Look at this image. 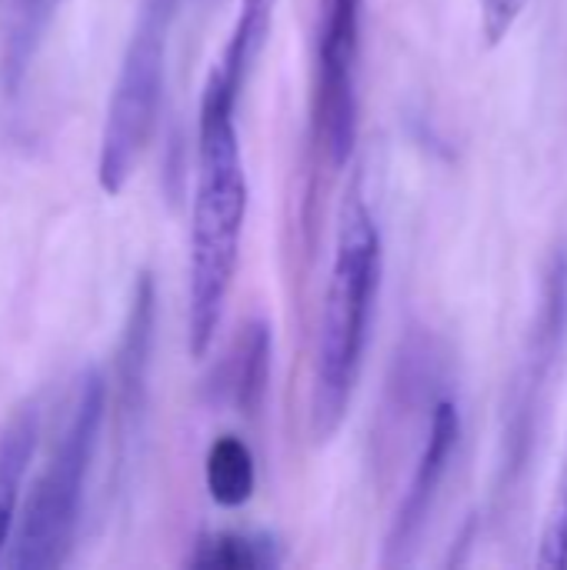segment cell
Segmentation results:
<instances>
[{"instance_id": "cell-1", "label": "cell", "mask_w": 567, "mask_h": 570, "mask_svg": "<svg viewBox=\"0 0 567 570\" xmlns=\"http://www.w3.org/2000/svg\"><path fill=\"white\" fill-rule=\"evenodd\" d=\"M237 94L207 73L197 107V180L187 257V347L204 357L224 321L247 220V170L237 134Z\"/></svg>"}, {"instance_id": "cell-2", "label": "cell", "mask_w": 567, "mask_h": 570, "mask_svg": "<svg viewBox=\"0 0 567 570\" xmlns=\"http://www.w3.org/2000/svg\"><path fill=\"white\" fill-rule=\"evenodd\" d=\"M381 230L358 187L348 190L338 214L334 264L324 291L317 344H314V377H311V434L317 444H328L351 407L371 321L381 291Z\"/></svg>"}, {"instance_id": "cell-3", "label": "cell", "mask_w": 567, "mask_h": 570, "mask_svg": "<svg viewBox=\"0 0 567 570\" xmlns=\"http://www.w3.org/2000/svg\"><path fill=\"white\" fill-rule=\"evenodd\" d=\"M107 417V377L90 367L80 374L63 431L57 434L30 498L20 504L10 541L0 554L10 570L63 568L74 554L84 488Z\"/></svg>"}, {"instance_id": "cell-4", "label": "cell", "mask_w": 567, "mask_h": 570, "mask_svg": "<svg viewBox=\"0 0 567 570\" xmlns=\"http://www.w3.org/2000/svg\"><path fill=\"white\" fill-rule=\"evenodd\" d=\"M361 17H364V0H321L317 47H314V90H311V134L317 154L331 167H344L358 144Z\"/></svg>"}, {"instance_id": "cell-5", "label": "cell", "mask_w": 567, "mask_h": 570, "mask_svg": "<svg viewBox=\"0 0 567 570\" xmlns=\"http://www.w3.org/2000/svg\"><path fill=\"white\" fill-rule=\"evenodd\" d=\"M567 341V247H558L541 291V307L535 321V334L528 341V357L518 384L511 387V404L505 417V488L521 474L531 458V444L541 421L545 387L551 377V364Z\"/></svg>"}, {"instance_id": "cell-6", "label": "cell", "mask_w": 567, "mask_h": 570, "mask_svg": "<svg viewBox=\"0 0 567 570\" xmlns=\"http://www.w3.org/2000/svg\"><path fill=\"white\" fill-rule=\"evenodd\" d=\"M154 314H157V297H154V277L144 271L134 281L124 327H120V344H117V361H114V381L107 384L110 411H114V434H117V481L127 478L130 461L137 454L140 434H144V417H147V391H150V347H154Z\"/></svg>"}, {"instance_id": "cell-7", "label": "cell", "mask_w": 567, "mask_h": 570, "mask_svg": "<svg viewBox=\"0 0 567 570\" xmlns=\"http://www.w3.org/2000/svg\"><path fill=\"white\" fill-rule=\"evenodd\" d=\"M458 444H461V411L451 397H438L431 407L428 438H424L418 468L411 474V484L404 491V501L394 514V524L384 544V564L398 568L414 558L418 541L424 538V528L444 488V478L454 464Z\"/></svg>"}, {"instance_id": "cell-8", "label": "cell", "mask_w": 567, "mask_h": 570, "mask_svg": "<svg viewBox=\"0 0 567 570\" xmlns=\"http://www.w3.org/2000/svg\"><path fill=\"white\" fill-rule=\"evenodd\" d=\"M271 351H274V337L267 321H251L247 327H241V334L234 337L227 357L214 374L211 384L214 404L231 407L244 417H257L271 384Z\"/></svg>"}, {"instance_id": "cell-9", "label": "cell", "mask_w": 567, "mask_h": 570, "mask_svg": "<svg viewBox=\"0 0 567 570\" xmlns=\"http://www.w3.org/2000/svg\"><path fill=\"white\" fill-rule=\"evenodd\" d=\"M37 438H40V407L37 401H27L0 428V554L10 541L20 511L23 481L37 451Z\"/></svg>"}, {"instance_id": "cell-10", "label": "cell", "mask_w": 567, "mask_h": 570, "mask_svg": "<svg viewBox=\"0 0 567 570\" xmlns=\"http://www.w3.org/2000/svg\"><path fill=\"white\" fill-rule=\"evenodd\" d=\"M281 0H241L237 7V20L231 27V40L217 60V67L211 73H217V80L231 90V94H244L267 40L274 30V17H277Z\"/></svg>"}, {"instance_id": "cell-11", "label": "cell", "mask_w": 567, "mask_h": 570, "mask_svg": "<svg viewBox=\"0 0 567 570\" xmlns=\"http://www.w3.org/2000/svg\"><path fill=\"white\" fill-rule=\"evenodd\" d=\"M204 481L207 494L221 508H244L257 488V464L254 451L237 434H221L204 458Z\"/></svg>"}, {"instance_id": "cell-12", "label": "cell", "mask_w": 567, "mask_h": 570, "mask_svg": "<svg viewBox=\"0 0 567 570\" xmlns=\"http://www.w3.org/2000/svg\"><path fill=\"white\" fill-rule=\"evenodd\" d=\"M281 564V548L267 534L251 531H221L197 541L187 554V568L197 570H264Z\"/></svg>"}, {"instance_id": "cell-13", "label": "cell", "mask_w": 567, "mask_h": 570, "mask_svg": "<svg viewBox=\"0 0 567 570\" xmlns=\"http://www.w3.org/2000/svg\"><path fill=\"white\" fill-rule=\"evenodd\" d=\"M541 568H567V441L565 454H561V474H558V488H555V501L541 531V554H538Z\"/></svg>"}, {"instance_id": "cell-14", "label": "cell", "mask_w": 567, "mask_h": 570, "mask_svg": "<svg viewBox=\"0 0 567 570\" xmlns=\"http://www.w3.org/2000/svg\"><path fill=\"white\" fill-rule=\"evenodd\" d=\"M478 7H481V33L488 47H498L525 13L528 0H478Z\"/></svg>"}, {"instance_id": "cell-15", "label": "cell", "mask_w": 567, "mask_h": 570, "mask_svg": "<svg viewBox=\"0 0 567 570\" xmlns=\"http://www.w3.org/2000/svg\"><path fill=\"white\" fill-rule=\"evenodd\" d=\"M184 3L187 0H140L137 13L154 20V23H164V27H177L180 13H184Z\"/></svg>"}, {"instance_id": "cell-16", "label": "cell", "mask_w": 567, "mask_h": 570, "mask_svg": "<svg viewBox=\"0 0 567 570\" xmlns=\"http://www.w3.org/2000/svg\"><path fill=\"white\" fill-rule=\"evenodd\" d=\"M43 3H50V0H30V3H27V10H20V13H23V30H20V37H17V47H20V43H27V37L37 30V13H40V7H43Z\"/></svg>"}, {"instance_id": "cell-17", "label": "cell", "mask_w": 567, "mask_h": 570, "mask_svg": "<svg viewBox=\"0 0 567 570\" xmlns=\"http://www.w3.org/2000/svg\"><path fill=\"white\" fill-rule=\"evenodd\" d=\"M50 3H53V0H50Z\"/></svg>"}]
</instances>
